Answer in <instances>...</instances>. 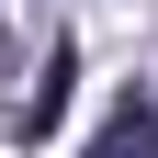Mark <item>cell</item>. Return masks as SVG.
<instances>
[{
	"label": "cell",
	"mask_w": 158,
	"mask_h": 158,
	"mask_svg": "<svg viewBox=\"0 0 158 158\" xmlns=\"http://www.w3.org/2000/svg\"><path fill=\"white\" fill-rule=\"evenodd\" d=\"M68 79H79V45H68V34H56V45H45V79H34V90H23V135H45L56 113H68Z\"/></svg>",
	"instance_id": "7a4b0ae2"
},
{
	"label": "cell",
	"mask_w": 158,
	"mask_h": 158,
	"mask_svg": "<svg viewBox=\"0 0 158 158\" xmlns=\"http://www.w3.org/2000/svg\"><path fill=\"white\" fill-rule=\"evenodd\" d=\"M90 158H158V102L147 90H113L102 135H90Z\"/></svg>",
	"instance_id": "6da1fadb"
}]
</instances>
